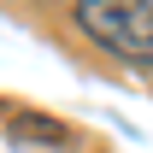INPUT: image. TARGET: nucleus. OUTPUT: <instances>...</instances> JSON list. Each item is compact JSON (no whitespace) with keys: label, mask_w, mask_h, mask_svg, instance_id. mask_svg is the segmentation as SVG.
<instances>
[{"label":"nucleus","mask_w":153,"mask_h":153,"mask_svg":"<svg viewBox=\"0 0 153 153\" xmlns=\"http://www.w3.org/2000/svg\"><path fill=\"white\" fill-rule=\"evenodd\" d=\"M76 30L118 65L153 71V0H76Z\"/></svg>","instance_id":"obj_1"},{"label":"nucleus","mask_w":153,"mask_h":153,"mask_svg":"<svg viewBox=\"0 0 153 153\" xmlns=\"http://www.w3.org/2000/svg\"><path fill=\"white\" fill-rule=\"evenodd\" d=\"M12 135H18V141H30V135H36V141H71V130H59V124H41V112H24L18 124H12Z\"/></svg>","instance_id":"obj_2"}]
</instances>
